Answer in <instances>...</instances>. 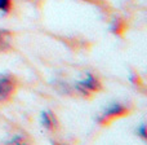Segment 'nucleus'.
Returning a JSON list of instances; mask_svg holds the SVG:
<instances>
[{
    "label": "nucleus",
    "instance_id": "f257e3e1",
    "mask_svg": "<svg viewBox=\"0 0 147 145\" xmlns=\"http://www.w3.org/2000/svg\"><path fill=\"white\" fill-rule=\"evenodd\" d=\"M127 113H128V109L123 104H120V102H112V104H110L109 106L99 114L97 120H98L99 123H106V122H109L110 119H112V118L121 117V115H125Z\"/></svg>",
    "mask_w": 147,
    "mask_h": 145
},
{
    "label": "nucleus",
    "instance_id": "f03ea898",
    "mask_svg": "<svg viewBox=\"0 0 147 145\" xmlns=\"http://www.w3.org/2000/svg\"><path fill=\"white\" fill-rule=\"evenodd\" d=\"M16 80L9 74H0V102H5L13 96Z\"/></svg>",
    "mask_w": 147,
    "mask_h": 145
},
{
    "label": "nucleus",
    "instance_id": "7ed1b4c3",
    "mask_svg": "<svg viewBox=\"0 0 147 145\" xmlns=\"http://www.w3.org/2000/svg\"><path fill=\"white\" fill-rule=\"evenodd\" d=\"M75 88L78 89L80 93L83 95H89L90 92H97L101 89V83L94 75H92L90 73H86L85 78L79 80L75 84Z\"/></svg>",
    "mask_w": 147,
    "mask_h": 145
},
{
    "label": "nucleus",
    "instance_id": "20e7f679",
    "mask_svg": "<svg viewBox=\"0 0 147 145\" xmlns=\"http://www.w3.org/2000/svg\"><path fill=\"white\" fill-rule=\"evenodd\" d=\"M41 125L47 128V130H53L57 126V119L54 117V114L49 110L41 113Z\"/></svg>",
    "mask_w": 147,
    "mask_h": 145
},
{
    "label": "nucleus",
    "instance_id": "39448f33",
    "mask_svg": "<svg viewBox=\"0 0 147 145\" xmlns=\"http://www.w3.org/2000/svg\"><path fill=\"white\" fill-rule=\"evenodd\" d=\"M10 42H12V34H10L8 30L0 29V52L9 49Z\"/></svg>",
    "mask_w": 147,
    "mask_h": 145
},
{
    "label": "nucleus",
    "instance_id": "423d86ee",
    "mask_svg": "<svg viewBox=\"0 0 147 145\" xmlns=\"http://www.w3.org/2000/svg\"><path fill=\"white\" fill-rule=\"evenodd\" d=\"M123 29H124V25H123V21L120 20V18H115V20H112L111 25H110V31L114 34H120L123 31Z\"/></svg>",
    "mask_w": 147,
    "mask_h": 145
},
{
    "label": "nucleus",
    "instance_id": "0eeeda50",
    "mask_svg": "<svg viewBox=\"0 0 147 145\" xmlns=\"http://www.w3.org/2000/svg\"><path fill=\"white\" fill-rule=\"evenodd\" d=\"M12 8V1L10 0H0V12L8 13Z\"/></svg>",
    "mask_w": 147,
    "mask_h": 145
},
{
    "label": "nucleus",
    "instance_id": "6e6552de",
    "mask_svg": "<svg viewBox=\"0 0 147 145\" xmlns=\"http://www.w3.org/2000/svg\"><path fill=\"white\" fill-rule=\"evenodd\" d=\"M137 133L143 139V140H146V139H147V135H146L147 132H146V125H145V123H142V125L137 128Z\"/></svg>",
    "mask_w": 147,
    "mask_h": 145
},
{
    "label": "nucleus",
    "instance_id": "1a4fd4ad",
    "mask_svg": "<svg viewBox=\"0 0 147 145\" xmlns=\"http://www.w3.org/2000/svg\"><path fill=\"white\" fill-rule=\"evenodd\" d=\"M137 80H138V76L136 75L134 73H130V82H132V83H137Z\"/></svg>",
    "mask_w": 147,
    "mask_h": 145
},
{
    "label": "nucleus",
    "instance_id": "9d476101",
    "mask_svg": "<svg viewBox=\"0 0 147 145\" xmlns=\"http://www.w3.org/2000/svg\"><path fill=\"white\" fill-rule=\"evenodd\" d=\"M21 140H22V138H21V136H17V138H13L12 140L9 141V143H13V144H18V143H21Z\"/></svg>",
    "mask_w": 147,
    "mask_h": 145
}]
</instances>
